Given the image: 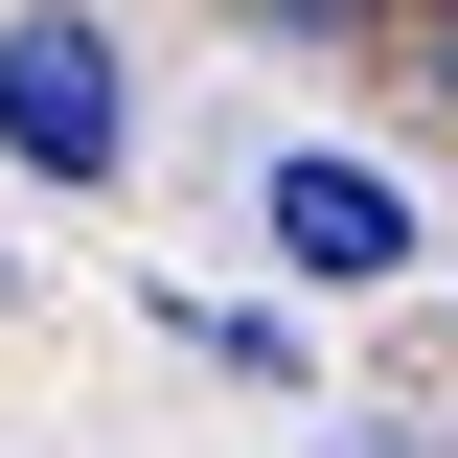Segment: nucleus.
<instances>
[{
  "mask_svg": "<svg viewBox=\"0 0 458 458\" xmlns=\"http://www.w3.org/2000/svg\"><path fill=\"white\" fill-rule=\"evenodd\" d=\"M0 138H23L47 183H114V161H138V92H114V47L69 23V0H23V23H0Z\"/></svg>",
  "mask_w": 458,
  "mask_h": 458,
  "instance_id": "nucleus-1",
  "label": "nucleus"
},
{
  "mask_svg": "<svg viewBox=\"0 0 458 458\" xmlns=\"http://www.w3.org/2000/svg\"><path fill=\"white\" fill-rule=\"evenodd\" d=\"M252 207H276V252H298V276H344V298H367V276L412 252V207H390V161H276Z\"/></svg>",
  "mask_w": 458,
  "mask_h": 458,
  "instance_id": "nucleus-2",
  "label": "nucleus"
},
{
  "mask_svg": "<svg viewBox=\"0 0 458 458\" xmlns=\"http://www.w3.org/2000/svg\"><path fill=\"white\" fill-rule=\"evenodd\" d=\"M412 69H436V92H458V23H412Z\"/></svg>",
  "mask_w": 458,
  "mask_h": 458,
  "instance_id": "nucleus-3",
  "label": "nucleus"
}]
</instances>
